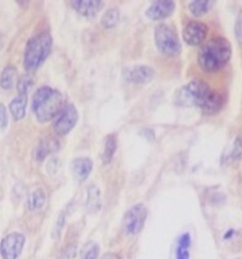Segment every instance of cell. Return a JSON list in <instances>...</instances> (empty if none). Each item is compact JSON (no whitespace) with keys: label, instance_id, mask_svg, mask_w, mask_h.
<instances>
[{"label":"cell","instance_id":"e0dca14e","mask_svg":"<svg viewBox=\"0 0 242 259\" xmlns=\"http://www.w3.org/2000/svg\"><path fill=\"white\" fill-rule=\"evenodd\" d=\"M86 207L90 213H96L101 207V194L98 186L92 185L87 190Z\"/></svg>","mask_w":242,"mask_h":259},{"label":"cell","instance_id":"7402d4cb","mask_svg":"<svg viewBox=\"0 0 242 259\" xmlns=\"http://www.w3.org/2000/svg\"><path fill=\"white\" fill-rule=\"evenodd\" d=\"M120 20V13L118 9H108L101 17V25L105 29H112L115 27Z\"/></svg>","mask_w":242,"mask_h":259},{"label":"cell","instance_id":"4fadbf2b","mask_svg":"<svg viewBox=\"0 0 242 259\" xmlns=\"http://www.w3.org/2000/svg\"><path fill=\"white\" fill-rule=\"evenodd\" d=\"M225 104V97L222 93L212 91L205 97L200 106L201 110L206 115H215L219 113Z\"/></svg>","mask_w":242,"mask_h":259},{"label":"cell","instance_id":"9c48e42d","mask_svg":"<svg viewBox=\"0 0 242 259\" xmlns=\"http://www.w3.org/2000/svg\"><path fill=\"white\" fill-rule=\"evenodd\" d=\"M25 241V236L19 233H12L5 236L0 244V253L2 258H18L22 252Z\"/></svg>","mask_w":242,"mask_h":259},{"label":"cell","instance_id":"603a6c76","mask_svg":"<svg viewBox=\"0 0 242 259\" xmlns=\"http://www.w3.org/2000/svg\"><path fill=\"white\" fill-rule=\"evenodd\" d=\"M34 84L33 78L30 74L23 75L17 83V92L18 95H28V92Z\"/></svg>","mask_w":242,"mask_h":259},{"label":"cell","instance_id":"5bb4252c","mask_svg":"<svg viewBox=\"0 0 242 259\" xmlns=\"http://www.w3.org/2000/svg\"><path fill=\"white\" fill-rule=\"evenodd\" d=\"M93 160L87 157H79L72 160L71 170L80 182H84L88 179L93 170Z\"/></svg>","mask_w":242,"mask_h":259},{"label":"cell","instance_id":"3957f363","mask_svg":"<svg viewBox=\"0 0 242 259\" xmlns=\"http://www.w3.org/2000/svg\"><path fill=\"white\" fill-rule=\"evenodd\" d=\"M52 36L43 31L28 41L24 54V68L28 72L37 70L47 59L52 49Z\"/></svg>","mask_w":242,"mask_h":259},{"label":"cell","instance_id":"52a82bcc","mask_svg":"<svg viewBox=\"0 0 242 259\" xmlns=\"http://www.w3.org/2000/svg\"><path fill=\"white\" fill-rule=\"evenodd\" d=\"M53 122V130L59 136L68 135L79 121V112L72 104L65 105Z\"/></svg>","mask_w":242,"mask_h":259},{"label":"cell","instance_id":"83f0119b","mask_svg":"<svg viewBox=\"0 0 242 259\" xmlns=\"http://www.w3.org/2000/svg\"><path fill=\"white\" fill-rule=\"evenodd\" d=\"M241 13H240L237 16V20L234 25V33L239 42L241 41Z\"/></svg>","mask_w":242,"mask_h":259},{"label":"cell","instance_id":"1f68e13d","mask_svg":"<svg viewBox=\"0 0 242 259\" xmlns=\"http://www.w3.org/2000/svg\"><path fill=\"white\" fill-rule=\"evenodd\" d=\"M100 259H121L120 256L116 253H113V252H108L105 253L102 257Z\"/></svg>","mask_w":242,"mask_h":259},{"label":"cell","instance_id":"8992f818","mask_svg":"<svg viewBox=\"0 0 242 259\" xmlns=\"http://www.w3.org/2000/svg\"><path fill=\"white\" fill-rule=\"evenodd\" d=\"M148 217V211L146 206L139 203L130 208L125 213L123 221H122V227L126 234L135 236L138 233H140L143 229L145 222Z\"/></svg>","mask_w":242,"mask_h":259},{"label":"cell","instance_id":"f546056e","mask_svg":"<svg viewBox=\"0 0 242 259\" xmlns=\"http://www.w3.org/2000/svg\"><path fill=\"white\" fill-rule=\"evenodd\" d=\"M189 251L188 249L178 247V251H177V259H189Z\"/></svg>","mask_w":242,"mask_h":259},{"label":"cell","instance_id":"ffe728a7","mask_svg":"<svg viewBox=\"0 0 242 259\" xmlns=\"http://www.w3.org/2000/svg\"><path fill=\"white\" fill-rule=\"evenodd\" d=\"M15 78H16V69L13 66H7L1 72L0 87L5 91L11 90L15 84Z\"/></svg>","mask_w":242,"mask_h":259},{"label":"cell","instance_id":"484cf974","mask_svg":"<svg viewBox=\"0 0 242 259\" xmlns=\"http://www.w3.org/2000/svg\"><path fill=\"white\" fill-rule=\"evenodd\" d=\"M8 123H9V117H8L7 109L2 103H0V130L2 131L6 130Z\"/></svg>","mask_w":242,"mask_h":259},{"label":"cell","instance_id":"5b68a950","mask_svg":"<svg viewBox=\"0 0 242 259\" xmlns=\"http://www.w3.org/2000/svg\"><path fill=\"white\" fill-rule=\"evenodd\" d=\"M154 42L160 54L166 57H176L182 53L180 39L173 28L166 24H159L154 30Z\"/></svg>","mask_w":242,"mask_h":259},{"label":"cell","instance_id":"d6986e66","mask_svg":"<svg viewBox=\"0 0 242 259\" xmlns=\"http://www.w3.org/2000/svg\"><path fill=\"white\" fill-rule=\"evenodd\" d=\"M215 1L210 0H194L189 4L190 13L195 17L205 16L211 10Z\"/></svg>","mask_w":242,"mask_h":259},{"label":"cell","instance_id":"2e32d148","mask_svg":"<svg viewBox=\"0 0 242 259\" xmlns=\"http://www.w3.org/2000/svg\"><path fill=\"white\" fill-rule=\"evenodd\" d=\"M117 149V136L112 133L106 136L103 143V149L101 153V159L104 163H110L113 160L114 154Z\"/></svg>","mask_w":242,"mask_h":259},{"label":"cell","instance_id":"9a60e30c","mask_svg":"<svg viewBox=\"0 0 242 259\" xmlns=\"http://www.w3.org/2000/svg\"><path fill=\"white\" fill-rule=\"evenodd\" d=\"M28 95H18L10 103V111L15 121H21L26 116Z\"/></svg>","mask_w":242,"mask_h":259},{"label":"cell","instance_id":"277c9868","mask_svg":"<svg viewBox=\"0 0 242 259\" xmlns=\"http://www.w3.org/2000/svg\"><path fill=\"white\" fill-rule=\"evenodd\" d=\"M210 92L211 89L206 83L200 80H194L182 85L175 93L174 102L180 107H200Z\"/></svg>","mask_w":242,"mask_h":259},{"label":"cell","instance_id":"4316f807","mask_svg":"<svg viewBox=\"0 0 242 259\" xmlns=\"http://www.w3.org/2000/svg\"><path fill=\"white\" fill-rule=\"evenodd\" d=\"M77 247L74 245L68 246L60 253V259H74L76 255Z\"/></svg>","mask_w":242,"mask_h":259},{"label":"cell","instance_id":"8fae6325","mask_svg":"<svg viewBox=\"0 0 242 259\" xmlns=\"http://www.w3.org/2000/svg\"><path fill=\"white\" fill-rule=\"evenodd\" d=\"M175 9L176 3L172 0L153 1L149 8L146 10V16L153 21L163 20L172 16Z\"/></svg>","mask_w":242,"mask_h":259},{"label":"cell","instance_id":"ac0fdd59","mask_svg":"<svg viewBox=\"0 0 242 259\" xmlns=\"http://www.w3.org/2000/svg\"><path fill=\"white\" fill-rule=\"evenodd\" d=\"M60 148V144L56 140H45L43 141L36 149L35 159L37 161H43L50 154L55 152Z\"/></svg>","mask_w":242,"mask_h":259},{"label":"cell","instance_id":"44dd1931","mask_svg":"<svg viewBox=\"0 0 242 259\" xmlns=\"http://www.w3.org/2000/svg\"><path fill=\"white\" fill-rule=\"evenodd\" d=\"M45 199L46 197L44 190L41 188L36 189L30 194V198L28 199V207L30 211L40 210L45 205Z\"/></svg>","mask_w":242,"mask_h":259},{"label":"cell","instance_id":"cb8c5ba5","mask_svg":"<svg viewBox=\"0 0 242 259\" xmlns=\"http://www.w3.org/2000/svg\"><path fill=\"white\" fill-rule=\"evenodd\" d=\"M99 253V247L95 242H88L84 246L82 251L81 259H97Z\"/></svg>","mask_w":242,"mask_h":259},{"label":"cell","instance_id":"d4e9b609","mask_svg":"<svg viewBox=\"0 0 242 259\" xmlns=\"http://www.w3.org/2000/svg\"><path fill=\"white\" fill-rule=\"evenodd\" d=\"M240 158H241V142H240V138L237 137L234 141V146L229 155V159L235 161V160H240Z\"/></svg>","mask_w":242,"mask_h":259},{"label":"cell","instance_id":"ba28073f","mask_svg":"<svg viewBox=\"0 0 242 259\" xmlns=\"http://www.w3.org/2000/svg\"><path fill=\"white\" fill-rule=\"evenodd\" d=\"M155 76V70L150 66L134 65L130 66L122 71V78L129 84L145 85L149 84Z\"/></svg>","mask_w":242,"mask_h":259},{"label":"cell","instance_id":"6da1fadb","mask_svg":"<svg viewBox=\"0 0 242 259\" xmlns=\"http://www.w3.org/2000/svg\"><path fill=\"white\" fill-rule=\"evenodd\" d=\"M232 56V45L229 40L216 37L201 48L198 62L204 72H216L224 68Z\"/></svg>","mask_w":242,"mask_h":259},{"label":"cell","instance_id":"30bf717a","mask_svg":"<svg viewBox=\"0 0 242 259\" xmlns=\"http://www.w3.org/2000/svg\"><path fill=\"white\" fill-rule=\"evenodd\" d=\"M208 34V27L200 21H190L183 31L184 41L189 46L196 47L204 42Z\"/></svg>","mask_w":242,"mask_h":259},{"label":"cell","instance_id":"7c38bea8","mask_svg":"<svg viewBox=\"0 0 242 259\" xmlns=\"http://www.w3.org/2000/svg\"><path fill=\"white\" fill-rule=\"evenodd\" d=\"M70 4L77 13L85 17L97 16L104 7V1L101 0H73Z\"/></svg>","mask_w":242,"mask_h":259},{"label":"cell","instance_id":"d6a6232c","mask_svg":"<svg viewBox=\"0 0 242 259\" xmlns=\"http://www.w3.org/2000/svg\"><path fill=\"white\" fill-rule=\"evenodd\" d=\"M3 44H4V41H3V35L0 33V51L2 50Z\"/></svg>","mask_w":242,"mask_h":259},{"label":"cell","instance_id":"7a4b0ae2","mask_svg":"<svg viewBox=\"0 0 242 259\" xmlns=\"http://www.w3.org/2000/svg\"><path fill=\"white\" fill-rule=\"evenodd\" d=\"M63 107V94L48 85L39 88L32 97V111L41 123L51 121L60 113Z\"/></svg>","mask_w":242,"mask_h":259},{"label":"cell","instance_id":"4dcf8cb0","mask_svg":"<svg viewBox=\"0 0 242 259\" xmlns=\"http://www.w3.org/2000/svg\"><path fill=\"white\" fill-rule=\"evenodd\" d=\"M141 134L145 139H147L149 141H153L155 139V134H154L153 130H150V128H145L142 130Z\"/></svg>","mask_w":242,"mask_h":259},{"label":"cell","instance_id":"f1b7e54d","mask_svg":"<svg viewBox=\"0 0 242 259\" xmlns=\"http://www.w3.org/2000/svg\"><path fill=\"white\" fill-rule=\"evenodd\" d=\"M190 241H191V238H190L189 234H184L179 240V247L189 249V247L190 246Z\"/></svg>","mask_w":242,"mask_h":259}]
</instances>
